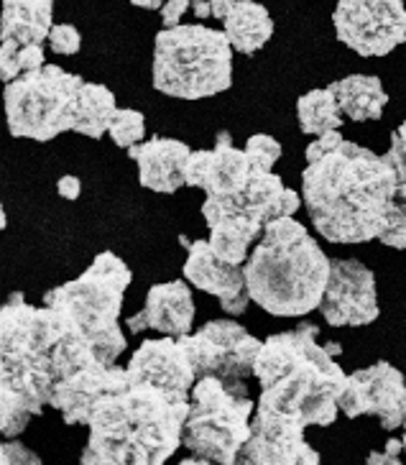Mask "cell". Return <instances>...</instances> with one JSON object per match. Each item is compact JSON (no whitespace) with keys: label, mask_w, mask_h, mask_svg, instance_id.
Returning <instances> with one entry per match:
<instances>
[{"label":"cell","mask_w":406,"mask_h":465,"mask_svg":"<svg viewBox=\"0 0 406 465\" xmlns=\"http://www.w3.org/2000/svg\"><path fill=\"white\" fill-rule=\"evenodd\" d=\"M87 366L103 363L69 317L52 307H34L14 292L0 310L3 438H18L31 417L49 407L56 383Z\"/></svg>","instance_id":"obj_1"},{"label":"cell","mask_w":406,"mask_h":465,"mask_svg":"<svg viewBox=\"0 0 406 465\" xmlns=\"http://www.w3.org/2000/svg\"><path fill=\"white\" fill-rule=\"evenodd\" d=\"M302 174V200L314 231L330 243H368L389 223L396 169L386 156L330 131L312 141Z\"/></svg>","instance_id":"obj_2"},{"label":"cell","mask_w":406,"mask_h":465,"mask_svg":"<svg viewBox=\"0 0 406 465\" xmlns=\"http://www.w3.org/2000/svg\"><path fill=\"white\" fill-rule=\"evenodd\" d=\"M317 335V325L302 322L263 341L253 371L261 381L258 410L302 427H327L338 420L340 397L348 383V373L335 361L342 348L338 342H320Z\"/></svg>","instance_id":"obj_3"},{"label":"cell","mask_w":406,"mask_h":465,"mask_svg":"<svg viewBox=\"0 0 406 465\" xmlns=\"http://www.w3.org/2000/svg\"><path fill=\"white\" fill-rule=\"evenodd\" d=\"M190 399L149 381H128L97 401L80 465H166L184 445Z\"/></svg>","instance_id":"obj_4"},{"label":"cell","mask_w":406,"mask_h":465,"mask_svg":"<svg viewBox=\"0 0 406 465\" xmlns=\"http://www.w3.org/2000/svg\"><path fill=\"white\" fill-rule=\"evenodd\" d=\"M118 113L105 84L84 83L56 64H44L5 84V115L15 138L52 141L64 131L103 138Z\"/></svg>","instance_id":"obj_5"},{"label":"cell","mask_w":406,"mask_h":465,"mask_svg":"<svg viewBox=\"0 0 406 465\" xmlns=\"http://www.w3.org/2000/svg\"><path fill=\"white\" fill-rule=\"evenodd\" d=\"M332 261L294 218H279L263 228L261 243L243 266L251 302L273 317H302L325 297Z\"/></svg>","instance_id":"obj_6"},{"label":"cell","mask_w":406,"mask_h":465,"mask_svg":"<svg viewBox=\"0 0 406 465\" xmlns=\"http://www.w3.org/2000/svg\"><path fill=\"white\" fill-rule=\"evenodd\" d=\"M131 269L115 253H97L90 269L74 282L44 294V307L69 317L82 338L95 348L103 366H115L125 351V335L121 330L123 294L131 284Z\"/></svg>","instance_id":"obj_7"},{"label":"cell","mask_w":406,"mask_h":465,"mask_svg":"<svg viewBox=\"0 0 406 465\" xmlns=\"http://www.w3.org/2000/svg\"><path fill=\"white\" fill-rule=\"evenodd\" d=\"M233 46L225 31L162 28L153 42V87L169 97L200 100L231 90Z\"/></svg>","instance_id":"obj_8"},{"label":"cell","mask_w":406,"mask_h":465,"mask_svg":"<svg viewBox=\"0 0 406 465\" xmlns=\"http://www.w3.org/2000/svg\"><path fill=\"white\" fill-rule=\"evenodd\" d=\"M253 399L243 381L217 376L197 379L184 424V448L217 465H235L251 438Z\"/></svg>","instance_id":"obj_9"},{"label":"cell","mask_w":406,"mask_h":465,"mask_svg":"<svg viewBox=\"0 0 406 465\" xmlns=\"http://www.w3.org/2000/svg\"><path fill=\"white\" fill-rule=\"evenodd\" d=\"M179 342L187 351L197 379L217 376L228 381H245L253 376L263 348V342L235 320H210L194 335H182Z\"/></svg>","instance_id":"obj_10"},{"label":"cell","mask_w":406,"mask_h":465,"mask_svg":"<svg viewBox=\"0 0 406 465\" xmlns=\"http://www.w3.org/2000/svg\"><path fill=\"white\" fill-rule=\"evenodd\" d=\"M335 34L361 56H386L406 42L404 0H340Z\"/></svg>","instance_id":"obj_11"},{"label":"cell","mask_w":406,"mask_h":465,"mask_svg":"<svg viewBox=\"0 0 406 465\" xmlns=\"http://www.w3.org/2000/svg\"><path fill=\"white\" fill-rule=\"evenodd\" d=\"M340 411L348 420L376 414L381 427L386 432H393L396 427L406 424L404 373L386 361L355 371L348 376L345 391L340 397Z\"/></svg>","instance_id":"obj_12"},{"label":"cell","mask_w":406,"mask_h":465,"mask_svg":"<svg viewBox=\"0 0 406 465\" xmlns=\"http://www.w3.org/2000/svg\"><path fill=\"white\" fill-rule=\"evenodd\" d=\"M320 312L332 328H363L379 317L376 276L355 259H332Z\"/></svg>","instance_id":"obj_13"},{"label":"cell","mask_w":406,"mask_h":465,"mask_svg":"<svg viewBox=\"0 0 406 465\" xmlns=\"http://www.w3.org/2000/svg\"><path fill=\"white\" fill-rule=\"evenodd\" d=\"M235 465H322V460L304 440L302 424L258 410Z\"/></svg>","instance_id":"obj_14"},{"label":"cell","mask_w":406,"mask_h":465,"mask_svg":"<svg viewBox=\"0 0 406 465\" xmlns=\"http://www.w3.org/2000/svg\"><path fill=\"white\" fill-rule=\"evenodd\" d=\"M261 166L253 164L248 151L233 146L228 131L217 134L215 149L192 151L187 164V187H200L207 197H235L243 192Z\"/></svg>","instance_id":"obj_15"},{"label":"cell","mask_w":406,"mask_h":465,"mask_svg":"<svg viewBox=\"0 0 406 465\" xmlns=\"http://www.w3.org/2000/svg\"><path fill=\"white\" fill-rule=\"evenodd\" d=\"M182 246H187V261H184V276L197 289L213 294L220 300V307L225 315H243L248 307V289H245V274L241 266H233L228 261L217 259V253L210 246V241H187L179 238Z\"/></svg>","instance_id":"obj_16"},{"label":"cell","mask_w":406,"mask_h":465,"mask_svg":"<svg viewBox=\"0 0 406 465\" xmlns=\"http://www.w3.org/2000/svg\"><path fill=\"white\" fill-rule=\"evenodd\" d=\"M128 373L138 381H149L179 399H190L197 373L179 338L144 341L128 361Z\"/></svg>","instance_id":"obj_17"},{"label":"cell","mask_w":406,"mask_h":465,"mask_svg":"<svg viewBox=\"0 0 406 465\" xmlns=\"http://www.w3.org/2000/svg\"><path fill=\"white\" fill-rule=\"evenodd\" d=\"M125 381H128V369L87 366L56 383L49 407H54L67 424H90L97 401Z\"/></svg>","instance_id":"obj_18"},{"label":"cell","mask_w":406,"mask_h":465,"mask_svg":"<svg viewBox=\"0 0 406 465\" xmlns=\"http://www.w3.org/2000/svg\"><path fill=\"white\" fill-rule=\"evenodd\" d=\"M192 322H194L192 292L182 279H176V282L153 284L149 289L146 307L128 317V330L131 332L156 330L172 338H182L192 332Z\"/></svg>","instance_id":"obj_19"},{"label":"cell","mask_w":406,"mask_h":465,"mask_svg":"<svg viewBox=\"0 0 406 465\" xmlns=\"http://www.w3.org/2000/svg\"><path fill=\"white\" fill-rule=\"evenodd\" d=\"M128 156L138 164L141 187L159 194H174L179 187H187V164L192 149L176 138L153 136L146 143H135Z\"/></svg>","instance_id":"obj_20"},{"label":"cell","mask_w":406,"mask_h":465,"mask_svg":"<svg viewBox=\"0 0 406 465\" xmlns=\"http://www.w3.org/2000/svg\"><path fill=\"white\" fill-rule=\"evenodd\" d=\"M54 0H3L0 56H11L26 46H41L52 36Z\"/></svg>","instance_id":"obj_21"},{"label":"cell","mask_w":406,"mask_h":465,"mask_svg":"<svg viewBox=\"0 0 406 465\" xmlns=\"http://www.w3.org/2000/svg\"><path fill=\"white\" fill-rule=\"evenodd\" d=\"M330 90L338 97L342 115L355 124L379 121L386 103H389L383 83L376 74H351V77H342L338 83L330 84Z\"/></svg>","instance_id":"obj_22"},{"label":"cell","mask_w":406,"mask_h":465,"mask_svg":"<svg viewBox=\"0 0 406 465\" xmlns=\"http://www.w3.org/2000/svg\"><path fill=\"white\" fill-rule=\"evenodd\" d=\"M231 46L241 54H256L263 44L273 36V21L269 11L253 0H238L231 15L223 21Z\"/></svg>","instance_id":"obj_23"},{"label":"cell","mask_w":406,"mask_h":465,"mask_svg":"<svg viewBox=\"0 0 406 465\" xmlns=\"http://www.w3.org/2000/svg\"><path fill=\"white\" fill-rule=\"evenodd\" d=\"M297 118L302 134H314V136H325L330 131H338L342 125L340 105L335 93L325 90H312L307 95L297 100Z\"/></svg>","instance_id":"obj_24"},{"label":"cell","mask_w":406,"mask_h":465,"mask_svg":"<svg viewBox=\"0 0 406 465\" xmlns=\"http://www.w3.org/2000/svg\"><path fill=\"white\" fill-rule=\"evenodd\" d=\"M383 246L406 248V177H396V192H393L391 210H389V223L386 231L379 238Z\"/></svg>","instance_id":"obj_25"},{"label":"cell","mask_w":406,"mask_h":465,"mask_svg":"<svg viewBox=\"0 0 406 465\" xmlns=\"http://www.w3.org/2000/svg\"><path fill=\"white\" fill-rule=\"evenodd\" d=\"M108 134L115 146H121V149H134L135 143L144 138V134H146V118H144V113H138V110L118 108L113 124H110Z\"/></svg>","instance_id":"obj_26"},{"label":"cell","mask_w":406,"mask_h":465,"mask_svg":"<svg viewBox=\"0 0 406 465\" xmlns=\"http://www.w3.org/2000/svg\"><path fill=\"white\" fill-rule=\"evenodd\" d=\"M245 151H248V156L253 159V164L261 166V169H266V172H271L273 164L282 159V143L273 136H269V134H256V136L248 138Z\"/></svg>","instance_id":"obj_27"},{"label":"cell","mask_w":406,"mask_h":465,"mask_svg":"<svg viewBox=\"0 0 406 465\" xmlns=\"http://www.w3.org/2000/svg\"><path fill=\"white\" fill-rule=\"evenodd\" d=\"M49 42H52V49H54L56 54H77L80 52V44L82 36L80 31L74 26H69V24H56L52 28V36H49Z\"/></svg>","instance_id":"obj_28"},{"label":"cell","mask_w":406,"mask_h":465,"mask_svg":"<svg viewBox=\"0 0 406 465\" xmlns=\"http://www.w3.org/2000/svg\"><path fill=\"white\" fill-rule=\"evenodd\" d=\"M386 159L396 169V177H406V121L393 131L391 149L386 153Z\"/></svg>","instance_id":"obj_29"},{"label":"cell","mask_w":406,"mask_h":465,"mask_svg":"<svg viewBox=\"0 0 406 465\" xmlns=\"http://www.w3.org/2000/svg\"><path fill=\"white\" fill-rule=\"evenodd\" d=\"M401 450H404V440H389L386 450H373L368 455L366 465H404L401 463Z\"/></svg>","instance_id":"obj_30"},{"label":"cell","mask_w":406,"mask_h":465,"mask_svg":"<svg viewBox=\"0 0 406 465\" xmlns=\"http://www.w3.org/2000/svg\"><path fill=\"white\" fill-rule=\"evenodd\" d=\"M200 3V0H166L162 8V21L163 28H174L179 26V18L187 14V8Z\"/></svg>","instance_id":"obj_31"},{"label":"cell","mask_w":406,"mask_h":465,"mask_svg":"<svg viewBox=\"0 0 406 465\" xmlns=\"http://www.w3.org/2000/svg\"><path fill=\"white\" fill-rule=\"evenodd\" d=\"M56 190H59V194L64 197V200H77L80 197V179L74 177V174H67V177L59 179V184H56Z\"/></svg>","instance_id":"obj_32"},{"label":"cell","mask_w":406,"mask_h":465,"mask_svg":"<svg viewBox=\"0 0 406 465\" xmlns=\"http://www.w3.org/2000/svg\"><path fill=\"white\" fill-rule=\"evenodd\" d=\"M235 3H238V0H210V5H213V15L220 18V21H225V18L231 15L233 8H235Z\"/></svg>","instance_id":"obj_33"},{"label":"cell","mask_w":406,"mask_h":465,"mask_svg":"<svg viewBox=\"0 0 406 465\" xmlns=\"http://www.w3.org/2000/svg\"><path fill=\"white\" fill-rule=\"evenodd\" d=\"M135 8H146V11H159V8H163V3L166 0H131Z\"/></svg>","instance_id":"obj_34"},{"label":"cell","mask_w":406,"mask_h":465,"mask_svg":"<svg viewBox=\"0 0 406 465\" xmlns=\"http://www.w3.org/2000/svg\"><path fill=\"white\" fill-rule=\"evenodd\" d=\"M192 8H194V15H197V18H207V15H213V5H210V0H200V3H194Z\"/></svg>","instance_id":"obj_35"},{"label":"cell","mask_w":406,"mask_h":465,"mask_svg":"<svg viewBox=\"0 0 406 465\" xmlns=\"http://www.w3.org/2000/svg\"><path fill=\"white\" fill-rule=\"evenodd\" d=\"M176 465H217L213 460H204V458H187V460H182V463Z\"/></svg>","instance_id":"obj_36"},{"label":"cell","mask_w":406,"mask_h":465,"mask_svg":"<svg viewBox=\"0 0 406 465\" xmlns=\"http://www.w3.org/2000/svg\"><path fill=\"white\" fill-rule=\"evenodd\" d=\"M404 455H406V424H404Z\"/></svg>","instance_id":"obj_37"}]
</instances>
